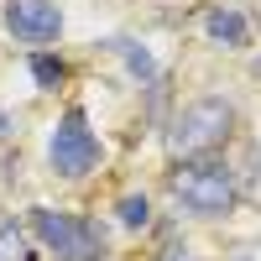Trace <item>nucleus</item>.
Segmentation results:
<instances>
[{"instance_id":"nucleus-1","label":"nucleus","mask_w":261,"mask_h":261,"mask_svg":"<svg viewBox=\"0 0 261 261\" xmlns=\"http://www.w3.org/2000/svg\"><path fill=\"white\" fill-rule=\"evenodd\" d=\"M235 136V105L220 99V94H204V99H188L167 125V151L178 162H193V157H214L225 141Z\"/></svg>"},{"instance_id":"nucleus-2","label":"nucleus","mask_w":261,"mask_h":261,"mask_svg":"<svg viewBox=\"0 0 261 261\" xmlns=\"http://www.w3.org/2000/svg\"><path fill=\"white\" fill-rule=\"evenodd\" d=\"M172 199H178L188 214H204V220H220L235 204V172L220 157H193L172 167Z\"/></svg>"},{"instance_id":"nucleus-3","label":"nucleus","mask_w":261,"mask_h":261,"mask_svg":"<svg viewBox=\"0 0 261 261\" xmlns=\"http://www.w3.org/2000/svg\"><path fill=\"white\" fill-rule=\"evenodd\" d=\"M32 235H37L58 261H99V256H105V235H99L89 220L63 214V209H32Z\"/></svg>"},{"instance_id":"nucleus-4","label":"nucleus","mask_w":261,"mask_h":261,"mask_svg":"<svg viewBox=\"0 0 261 261\" xmlns=\"http://www.w3.org/2000/svg\"><path fill=\"white\" fill-rule=\"evenodd\" d=\"M47 162H53L58 178H68V183H79L84 172H94V162H99V136L89 130V115H84L79 105H73V110L53 125Z\"/></svg>"},{"instance_id":"nucleus-5","label":"nucleus","mask_w":261,"mask_h":261,"mask_svg":"<svg viewBox=\"0 0 261 261\" xmlns=\"http://www.w3.org/2000/svg\"><path fill=\"white\" fill-rule=\"evenodd\" d=\"M6 32H11L16 42H32V47L58 42L63 11L53 6V0H6Z\"/></svg>"},{"instance_id":"nucleus-6","label":"nucleus","mask_w":261,"mask_h":261,"mask_svg":"<svg viewBox=\"0 0 261 261\" xmlns=\"http://www.w3.org/2000/svg\"><path fill=\"white\" fill-rule=\"evenodd\" d=\"M204 32H209V42H220V47H246V37H251L246 16L235 6H209L204 11Z\"/></svg>"},{"instance_id":"nucleus-7","label":"nucleus","mask_w":261,"mask_h":261,"mask_svg":"<svg viewBox=\"0 0 261 261\" xmlns=\"http://www.w3.org/2000/svg\"><path fill=\"white\" fill-rule=\"evenodd\" d=\"M115 214H120L125 230H146V225H151V204H146V193H125V199L115 204Z\"/></svg>"},{"instance_id":"nucleus-8","label":"nucleus","mask_w":261,"mask_h":261,"mask_svg":"<svg viewBox=\"0 0 261 261\" xmlns=\"http://www.w3.org/2000/svg\"><path fill=\"white\" fill-rule=\"evenodd\" d=\"M115 53L130 63V73H136L141 84H157V63H151V53H146V47H136V42H115Z\"/></svg>"},{"instance_id":"nucleus-9","label":"nucleus","mask_w":261,"mask_h":261,"mask_svg":"<svg viewBox=\"0 0 261 261\" xmlns=\"http://www.w3.org/2000/svg\"><path fill=\"white\" fill-rule=\"evenodd\" d=\"M0 261H27V235L16 230V220L0 214Z\"/></svg>"},{"instance_id":"nucleus-10","label":"nucleus","mask_w":261,"mask_h":261,"mask_svg":"<svg viewBox=\"0 0 261 261\" xmlns=\"http://www.w3.org/2000/svg\"><path fill=\"white\" fill-rule=\"evenodd\" d=\"M63 73H68V68H63L53 53H32V79L42 84V89H58V84H63Z\"/></svg>"},{"instance_id":"nucleus-11","label":"nucleus","mask_w":261,"mask_h":261,"mask_svg":"<svg viewBox=\"0 0 261 261\" xmlns=\"http://www.w3.org/2000/svg\"><path fill=\"white\" fill-rule=\"evenodd\" d=\"M256 73H261V58H256Z\"/></svg>"},{"instance_id":"nucleus-12","label":"nucleus","mask_w":261,"mask_h":261,"mask_svg":"<svg viewBox=\"0 0 261 261\" xmlns=\"http://www.w3.org/2000/svg\"><path fill=\"white\" fill-rule=\"evenodd\" d=\"M167 261H183V256H167Z\"/></svg>"}]
</instances>
